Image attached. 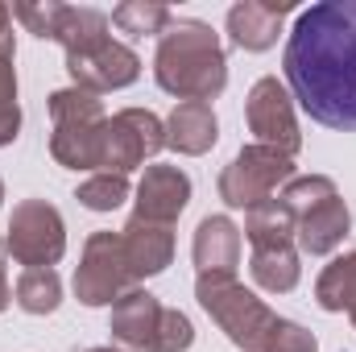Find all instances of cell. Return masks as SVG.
Listing matches in <instances>:
<instances>
[{
    "instance_id": "1",
    "label": "cell",
    "mask_w": 356,
    "mask_h": 352,
    "mask_svg": "<svg viewBox=\"0 0 356 352\" xmlns=\"http://www.w3.org/2000/svg\"><path fill=\"white\" fill-rule=\"evenodd\" d=\"M286 88L323 129L356 133V0H327L298 13L286 54Z\"/></svg>"
},
{
    "instance_id": "2",
    "label": "cell",
    "mask_w": 356,
    "mask_h": 352,
    "mask_svg": "<svg viewBox=\"0 0 356 352\" xmlns=\"http://www.w3.org/2000/svg\"><path fill=\"white\" fill-rule=\"evenodd\" d=\"M154 79L166 95H175L178 104L186 99H216L228 88V58H224V42L207 21L195 17H178L166 25V33L158 38V54H154Z\"/></svg>"
},
{
    "instance_id": "3",
    "label": "cell",
    "mask_w": 356,
    "mask_h": 352,
    "mask_svg": "<svg viewBox=\"0 0 356 352\" xmlns=\"http://www.w3.org/2000/svg\"><path fill=\"white\" fill-rule=\"evenodd\" d=\"M282 203L294 211V245L311 257H327L353 232V211L327 175H294L282 186Z\"/></svg>"
},
{
    "instance_id": "4",
    "label": "cell",
    "mask_w": 356,
    "mask_h": 352,
    "mask_svg": "<svg viewBox=\"0 0 356 352\" xmlns=\"http://www.w3.org/2000/svg\"><path fill=\"white\" fill-rule=\"evenodd\" d=\"M195 298L241 352H266V344L277 332V319H282L277 311H269L266 298H257L253 290L236 282V273H199Z\"/></svg>"
},
{
    "instance_id": "5",
    "label": "cell",
    "mask_w": 356,
    "mask_h": 352,
    "mask_svg": "<svg viewBox=\"0 0 356 352\" xmlns=\"http://www.w3.org/2000/svg\"><path fill=\"white\" fill-rule=\"evenodd\" d=\"M50 154L58 166L67 170H99V154H104V129H108V112L99 104V95L83 88H63L50 95Z\"/></svg>"
},
{
    "instance_id": "6",
    "label": "cell",
    "mask_w": 356,
    "mask_h": 352,
    "mask_svg": "<svg viewBox=\"0 0 356 352\" xmlns=\"http://www.w3.org/2000/svg\"><path fill=\"white\" fill-rule=\"evenodd\" d=\"M8 257L25 269H42V265L63 262L67 253V224L63 211L46 199H21L8 216V237H4Z\"/></svg>"
},
{
    "instance_id": "7",
    "label": "cell",
    "mask_w": 356,
    "mask_h": 352,
    "mask_svg": "<svg viewBox=\"0 0 356 352\" xmlns=\"http://www.w3.org/2000/svg\"><path fill=\"white\" fill-rule=\"evenodd\" d=\"M294 175H298V170H294V158H286V154H277V150L253 141V145H245V150L220 170V199H224L228 207H245V211H249V207L273 199V191L286 186Z\"/></svg>"
},
{
    "instance_id": "8",
    "label": "cell",
    "mask_w": 356,
    "mask_h": 352,
    "mask_svg": "<svg viewBox=\"0 0 356 352\" xmlns=\"http://www.w3.org/2000/svg\"><path fill=\"white\" fill-rule=\"evenodd\" d=\"M129 290H137V278L124 262L120 232H91L75 269V298L83 307H112Z\"/></svg>"
},
{
    "instance_id": "9",
    "label": "cell",
    "mask_w": 356,
    "mask_h": 352,
    "mask_svg": "<svg viewBox=\"0 0 356 352\" xmlns=\"http://www.w3.org/2000/svg\"><path fill=\"white\" fill-rule=\"evenodd\" d=\"M162 150H166V120H158L149 108H124V112L108 116L99 170L129 178V170L145 166V158H154Z\"/></svg>"
},
{
    "instance_id": "10",
    "label": "cell",
    "mask_w": 356,
    "mask_h": 352,
    "mask_svg": "<svg viewBox=\"0 0 356 352\" xmlns=\"http://www.w3.org/2000/svg\"><path fill=\"white\" fill-rule=\"evenodd\" d=\"M245 120H249V133L257 137V145H269L286 158H294L302 150V133H298V116H294V95L290 88L266 75L257 79L249 95H245Z\"/></svg>"
},
{
    "instance_id": "11",
    "label": "cell",
    "mask_w": 356,
    "mask_h": 352,
    "mask_svg": "<svg viewBox=\"0 0 356 352\" xmlns=\"http://www.w3.org/2000/svg\"><path fill=\"white\" fill-rule=\"evenodd\" d=\"M67 75H71V88L104 95V91H120L129 83H137L141 79V58H137L133 46H124L116 38H104L88 50L67 54Z\"/></svg>"
},
{
    "instance_id": "12",
    "label": "cell",
    "mask_w": 356,
    "mask_h": 352,
    "mask_svg": "<svg viewBox=\"0 0 356 352\" xmlns=\"http://www.w3.org/2000/svg\"><path fill=\"white\" fill-rule=\"evenodd\" d=\"M162 315L166 307L149 294V290H129L112 303L108 315V332H112V349L120 352H162Z\"/></svg>"
},
{
    "instance_id": "13",
    "label": "cell",
    "mask_w": 356,
    "mask_h": 352,
    "mask_svg": "<svg viewBox=\"0 0 356 352\" xmlns=\"http://www.w3.org/2000/svg\"><path fill=\"white\" fill-rule=\"evenodd\" d=\"M186 203H191V178H186V170L166 166V162L145 166V175L137 182V207H133L137 220L175 228V220L186 211Z\"/></svg>"
},
{
    "instance_id": "14",
    "label": "cell",
    "mask_w": 356,
    "mask_h": 352,
    "mask_svg": "<svg viewBox=\"0 0 356 352\" xmlns=\"http://www.w3.org/2000/svg\"><path fill=\"white\" fill-rule=\"evenodd\" d=\"M294 13L290 0H241L228 8V38L232 46L249 50V54H261L269 46H277L282 38V21Z\"/></svg>"
},
{
    "instance_id": "15",
    "label": "cell",
    "mask_w": 356,
    "mask_h": 352,
    "mask_svg": "<svg viewBox=\"0 0 356 352\" xmlns=\"http://www.w3.org/2000/svg\"><path fill=\"white\" fill-rule=\"evenodd\" d=\"M120 245H124V262L137 282L166 273V265L175 262V228H166V224H149V220L133 216L120 228Z\"/></svg>"
},
{
    "instance_id": "16",
    "label": "cell",
    "mask_w": 356,
    "mask_h": 352,
    "mask_svg": "<svg viewBox=\"0 0 356 352\" xmlns=\"http://www.w3.org/2000/svg\"><path fill=\"white\" fill-rule=\"evenodd\" d=\"M191 257L199 273H236L241 265V228L228 216H207L195 228Z\"/></svg>"
},
{
    "instance_id": "17",
    "label": "cell",
    "mask_w": 356,
    "mask_h": 352,
    "mask_svg": "<svg viewBox=\"0 0 356 352\" xmlns=\"http://www.w3.org/2000/svg\"><path fill=\"white\" fill-rule=\"evenodd\" d=\"M216 141H220V120H216L211 104H199V99L175 104V112L166 116V145L175 154L203 158Z\"/></svg>"
},
{
    "instance_id": "18",
    "label": "cell",
    "mask_w": 356,
    "mask_h": 352,
    "mask_svg": "<svg viewBox=\"0 0 356 352\" xmlns=\"http://www.w3.org/2000/svg\"><path fill=\"white\" fill-rule=\"evenodd\" d=\"M245 237L253 249H286L294 245V211L277 199H266L245 211Z\"/></svg>"
},
{
    "instance_id": "19",
    "label": "cell",
    "mask_w": 356,
    "mask_h": 352,
    "mask_svg": "<svg viewBox=\"0 0 356 352\" xmlns=\"http://www.w3.org/2000/svg\"><path fill=\"white\" fill-rule=\"evenodd\" d=\"M315 303H319L323 311H332V315L344 311L356 328V249L344 253V257H336V262L319 273V282H315Z\"/></svg>"
},
{
    "instance_id": "20",
    "label": "cell",
    "mask_w": 356,
    "mask_h": 352,
    "mask_svg": "<svg viewBox=\"0 0 356 352\" xmlns=\"http://www.w3.org/2000/svg\"><path fill=\"white\" fill-rule=\"evenodd\" d=\"M253 282L266 290V294H290L302 278V265H298V249L286 245V249H253V262H249Z\"/></svg>"
},
{
    "instance_id": "21",
    "label": "cell",
    "mask_w": 356,
    "mask_h": 352,
    "mask_svg": "<svg viewBox=\"0 0 356 352\" xmlns=\"http://www.w3.org/2000/svg\"><path fill=\"white\" fill-rule=\"evenodd\" d=\"M13 303L25 311V315H54L58 303H63V278L42 265V269H25L13 286Z\"/></svg>"
},
{
    "instance_id": "22",
    "label": "cell",
    "mask_w": 356,
    "mask_h": 352,
    "mask_svg": "<svg viewBox=\"0 0 356 352\" xmlns=\"http://www.w3.org/2000/svg\"><path fill=\"white\" fill-rule=\"evenodd\" d=\"M108 25H112L108 13L88 8V4H67L54 42H58L67 54H75V50H88V46H95V42H104V38H108Z\"/></svg>"
},
{
    "instance_id": "23",
    "label": "cell",
    "mask_w": 356,
    "mask_h": 352,
    "mask_svg": "<svg viewBox=\"0 0 356 352\" xmlns=\"http://www.w3.org/2000/svg\"><path fill=\"white\" fill-rule=\"evenodd\" d=\"M120 33H133V38H145V33H166V25L175 21V13L166 8V4H158V0H124V4H116L112 8V17H108Z\"/></svg>"
},
{
    "instance_id": "24",
    "label": "cell",
    "mask_w": 356,
    "mask_h": 352,
    "mask_svg": "<svg viewBox=\"0 0 356 352\" xmlns=\"http://www.w3.org/2000/svg\"><path fill=\"white\" fill-rule=\"evenodd\" d=\"M75 199H79L88 211H116V207L129 199V178L124 175H108V170L88 175L83 182H79Z\"/></svg>"
},
{
    "instance_id": "25",
    "label": "cell",
    "mask_w": 356,
    "mask_h": 352,
    "mask_svg": "<svg viewBox=\"0 0 356 352\" xmlns=\"http://www.w3.org/2000/svg\"><path fill=\"white\" fill-rule=\"evenodd\" d=\"M63 8H67V4H58V0H21V4H13V17H17L33 38L54 42L58 21H63Z\"/></svg>"
},
{
    "instance_id": "26",
    "label": "cell",
    "mask_w": 356,
    "mask_h": 352,
    "mask_svg": "<svg viewBox=\"0 0 356 352\" xmlns=\"http://www.w3.org/2000/svg\"><path fill=\"white\" fill-rule=\"evenodd\" d=\"M266 352H319V340H315L302 323L277 319V332H273V340L266 344Z\"/></svg>"
},
{
    "instance_id": "27",
    "label": "cell",
    "mask_w": 356,
    "mask_h": 352,
    "mask_svg": "<svg viewBox=\"0 0 356 352\" xmlns=\"http://www.w3.org/2000/svg\"><path fill=\"white\" fill-rule=\"evenodd\" d=\"M191 344H195L191 319L175 307H166V315H162V352H186Z\"/></svg>"
},
{
    "instance_id": "28",
    "label": "cell",
    "mask_w": 356,
    "mask_h": 352,
    "mask_svg": "<svg viewBox=\"0 0 356 352\" xmlns=\"http://www.w3.org/2000/svg\"><path fill=\"white\" fill-rule=\"evenodd\" d=\"M13 58H17V54L0 50V116L21 112V108H17V67H13Z\"/></svg>"
},
{
    "instance_id": "29",
    "label": "cell",
    "mask_w": 356,
    "mask_h": 352,
    "mask_svg": "<svg viewBox=\"0 0 356 352\" xmlns=\"http://www.w3.org/2000/svg\"><path fill=\"white\" fill-rule=\"evenodd\" d=\"M0 50L17 54V42H13V8L8 4H0Z\"/></svg>"
},
{
    "instance_id": "30",
    "label": "cell",
    "mask_w": 356,
    "mask_h": 352,
    "mask_svg": "<svg viewBox=\"0 0 356 352\" xmlns=\"http://www.w3.org/2000/svg\"><path fill=\"white\" fill-rule=\"evenodd\" d=\"M13 303V286H8V278H4V269H0V311Z\"/></svg>"
},
{
    "instance_id": "31",
    "label": "cell",
    "mask_w": 356,
    "mask_h": 352,
    "mask_svg": "<svg viewBox=\"0 0 356 352\" xmlns=\"http://www.w3.org/2000/svg\"><path fill=\"white\" fill-rule=\"evenodd\" d=\"M88 352H120V349H112V344H104V349H88Z\"/></svg>"
},
{
    "instance_id": "32",
    "label": "cell",
    "mask_w": 356,
    "mask_h": 352,
    "mask_svg": "<svg viewBox=\"0 0 356 352\" xmlns=\"http://www.w3.org/2000/svg\"><path fill=\"white\" fill-rule=\"evenodd\" d=\"M4 253H8V249H4V241H0V262H4ZM0 269H4V265H0Z\"/></svg>"
},
{
    "instance_id": "33",
    "label": "cell",
    "mask_w": 356,
    "mask_h": 352,
    "mask_svg": "<svg viewBox=\"0 0 356 352\" xmlns=\"http://www.w3.org/2000/svg\"><path fill=\"white\" fill-rule=\"evenodd\" d=\"M0 207H4V182H0Z\"/></svg>"
}]
</instances>
